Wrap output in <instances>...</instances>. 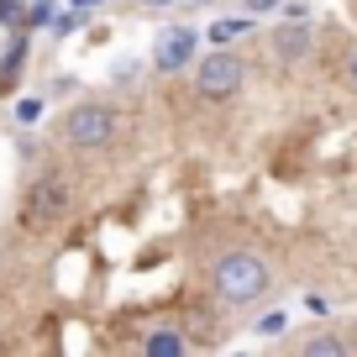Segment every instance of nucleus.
Instances as JSON below:
<instances>
[{
	"instance_id": "nucleus-1",
	"label": "nucleus",
	"mask_w": 357,
	"mask_h": 357,
	"mask_svg": "<svg viewBox=\"0 0 357 357\" xmlns=\"http://www.w3.org/2000/svg\"><path fill=\"white\" fill-rule=\"evenodd\" d=\"M205 284H211L215 305H226V310H247V305H257L268 289H273V268H268L257 252H247V247H231V252H221L211 263Z\"/></svg>"
},
{
	"instance_id": "nucleus-2",
	"label": "nucleus",
	"mask_w": 357,
	"mask_h": 357,
	"mask_svg": "<svg viewBox=\"0 0 357 357\" xmlns=\"http://www.w3.org/2000/svg\"><path fill=\"white\" fill-rule=\"evenodd\" d=\"M68 211H74V184H68V174L63 168H43L22 190L16 226H22L26 236H43V231H53L58 221H68Z\"/></svg>"
},
{
	"instance_id": "nucleus-3",
	"label": "nucleus",
	"mask_w": 357,
	"mask_h": 357,
	"mask_svg": "<svg viewBox=\"0 0 357 357\" xmlns=\"http://www.w3.org/2000/svg\"><path fill=\"white\" fill-rule=\"evenodd\" d=\"M53 137L63 147H74V153H105V147L121 137V111H116L111 100H79V105H68V111L58 116Z\"/></svg>"
},
{
	"instance_id": "nucleus-4",
	"label": "nucleus",
	"mask_w": 357,
	"mask_h": 357,
	"mask_svg": "<svg viewBox=\"0 0 357 357\" xmlns=\"http://www.w3.org/2000/svg\"><path fill=\"white\" fill-rule=\"evenodd\" d=\"M195 68V95L200 100H231L236 89H242V79H247V63H242V53H231V47H215V53H205L200 63H190Z\"/></svg>"
},
{
	"instance_id": "nucleus-5",
	"label": "nucleus",
	"mask_w": 357,
	"mask_h": 357,
	"mask_svg": "<svg viewBox=\"0 0 357 357\" xmlns=\"http://www.w3.org/2000/svg\"><path fill=\"white\" fill-rule=\"evenodd\" d=\"M195 53H200V32L195 26H163L153 43V68L158 74H184L195 63Z\"/></svg>"
},
{
	"instance_id": "nucleus-6",
	"label": "nucleus",
	"mask_w": 357,
	"mask_h": 357,
	"mask_svg": "<svg viewBox=\"0 0 357 357\" xmlns=\"http://www.w3.org/2000/svg\"><path fill=\"white\" fill-rule=\"evenodd\" d=\"M268 43H273V58H279V63H300L305 53H310V26L305 22H284V26H273V32H268Z\"/></svg>"
},
{
	"instance_id": "nucleus-7",
	"label": "nucleus",
	"mask_w": 357,
	"mask_h": 357,
	"mask_svg": "<svg viewBox=\"0 0 357 357\" xmlns=\"http://www.w3.org/2000/svg\"><path fill=\"white\" fill-rule=\"evenodd\" d=\"M137 352H147V357H184V352H195V336L178 331V326H153V331L137 342Z\"/></svg>"
},
{
	"instance_id": "nucleus-8",
	"label": "nucleus",
	"mask_w": 357,
	"mask_h": 357,
	"mask_svg": "<svg viewBox=\"0 0 357 357\" xmlns=\"http://www.w3.org/2000/svg\"><path fill=\"white\" fill-rule=\"evenodd\" d=\"M300 352L305 357H347V352H352V342H347L342 331H315V336H305V342H300Z\"/></svg>"
},
{
	"instance_id": "nucleus-9",
	"label": "nucleus",
	"mask_w": 357,
	"mask_h": 357,
	"mask_svg": "<svg viewBox=\"0 0 357 357\" xmlns=\"http://www.w3.org/2000/svg\"><path fill=\"white\" fill-rule=\"evenodd\" d=\"M242 32H252V16H247V11H242V16H221V22H215V26H211L205 37H211L215 47H231V43H236Z\"/></svg>"
},
{
	"instance_id": "nucleus-10",
	"label": "nucleus",
	"mask_w": 357,
	"mask_h": 357,
	"mask_svg": "<svg viewBox=\"0 0 357 357\" xmlns=\"http://www.w3.org/2000/svg\"><path fill=\"white\" fill-rule=\"evenodd\" d=\"M37 116H43V95H26V100H16V121H22V126H32Z\"/></svg>"
},
{
	"instance_id": "nucleus-11",
	"label": "nucleus",
	"mask_w": 357,
	"mask_h": 357,
	"mask_svg": "<svg viewBox=\"0 0 357 357\" xmlns=\"http://www.w3.org/2000/svg\"><path fill=\"white\" fill-rule=\"evenodd\" d=\"M284 326H289V321H284V310H268L263 321H257V336H284Z\"/></svg>"
},
{
	"instance_id": "nucleus-12",
	"label": "nucleus",
	"mask_w": 357,
	"mask_h": 357,
	"mask_svg": "<svg viewBox=\"0 0 357 357\" xmlns=\"http://www.w3.org/2000/svg\"><path fill=\"white\" fill-rule=\"evenodd\" d=\"M53 22V0H37L32 11H26V26H47Z\"/></svg>"
},
{
	"instance_id": "nucleus-13",
	"label": "nucleus",
	"mask_w": 357,
	"mask_h": 357,
	"mask_svg": "<svg viewBox=\"0 0 357 357\" xmlns=\"http://www.w3.org/2000/svg\"><path fill=\"white\" fill-rule=\"evenodd\" d=\"M279 6H284V0H242V11H247V16H263V11H279Z\"/></svg>"
},
{
	"instance_id": "nucleus-14",
	"label": "nucleus",
	"mask_w": 357,
	"mask_h": 357,
	"mask_svg": "<svg viewBox=\"0 0 357 357\" xmlns=\"http://www.w3.org/2000/svg\"><path fill=\"white\" fill-rule=\"evenodd\" d=\"M342 79H347V89H352V95H357V47H352V53H347V68H342Z\"/></svg>"
},
{
	"instance_id": "nucleus-15",
	"label": "nucleus",
	"mask_w": 357,
	"mask_h": 357,
	"mask_svg": "<svg viewBox=\"0 0 357 357\" xmlns=\"http://www.w3.org/2000/svg\"><path fill=\"white\" fill-rule=\"evenodd\" d=\"M147 11H168V6H174V0H142Z\"/></svg>"
},
{
	"instance_id": "nucleus-16",
	"label": "nucleus",
	"mask_w": 357,
	"mask_h": 357,
	"mask_svg": "<svg viewBox=\"0 0 357 357\" xmlns=\"http://www.w3.org/2000/svg\"><path fill=\"white\" fill-rule=\"evenodd\" d=\"M68 6H79V11H84V6H100V0H68Z\"/></svg>"
},
{
	"instance_id": "nucleus-17",
	"label": "nucleus",
	"mask_w": 357,
	"mask_h": 357,
	"mask_svg": "<svg viewBox=\"0 0 357 357\" xmlns=\"http://www.w3.org/2000/svg\"><path fill=\"white\" fill-rule=\"evenodd\" d=\"M195 6H211V0H195Z\"/></svg>"
}]
</instances>
